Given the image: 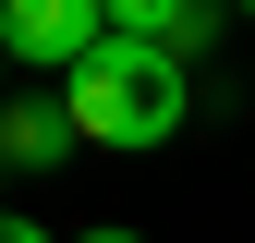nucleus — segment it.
Wrapping results in <instances>:
<instances>
[{"instance_id":"0eeeda50","label":"nucleus","mask_w":255,"mask_h":243,"mask_svg":"<svg viewBox=\"0 0 255 243\" xmlns=\"http://www.w3.org/2000/svg\"><path fill=\"white\" fill-rule=\"evenodd\" d=\"M0 98H12V49H0Z\"/></svg>"},{"instance_id":"1a4fd4ad","label":"nucleus","mask_w":255,"mask_h":243,"mask_svg":"<svg viewBox=\"0 0 255 243\" xmlns=\"http://www.w3.org/2000/svg\"><path fill=\"white\" fill-rule=\"evenodd\" d=\"M0 182H12V158H0Z\"/></svg>"},{"instance_id":"6e6552de","label":"nucleus","mask_w":255,"mask_h":243,"mask_svg":"<svg viewBox=\"0 0 255 243\" xmlns=\"http://www.w3.org/2000/svg\"><path fill=\"white\" fill-rule=\"evenodd\" d=\"M231 12H243V24H255V0H231Z\"/></svg>"},{"instance_id":"f03ea898","label":"nucleus","mask_w":255,"mask_h":243,"mask_svg":"<svg viewBox=\"0 0 255 243\" xmlns=\"http://www.w3.org/2000/svg\"><path fill=\"white\" fill-rule=\"evenodd\" d=\"M0 49H12L24 73H61V85H73L85 61L110 49V0H0Z\"/></svg>"},{"instance_id":"f257e3e1","label":"nucleus","mask_w":255,"mask_h":243,"mask_svg":"<svg viewBox=\"0 0 255 243\" xmlns=\"http://www.w3.org/2000/svg\"><path fill=\"white\" fill-rule=\"evenodd\" d=\"M61 98H73V134H85V146L134 158V146H170V134H182V110H195V61H170V49H146V37H110Z\"/></svg>"},{"instance_id":"39448f33","label":"nucleus","mask_w":255,"mask_h":243,"mask_svg":"<svg viewBox=\"0 0 255 243\" xmlns=\"http://www.w3.org/2000/svg\"><path fill=\"white\" fill-rule=\"evenodd\" d=\"M0 243H61L49 219H12V207H0Z\"/></svg>"},{"instance_id":"7ed1b4c3","label":"nucleus","mask_w":255,"mask_h":243,"mask_svg":"<svg viewBox=\"0 0 255 243\" xmlns=\"http://www.w3.org/2000/svg\"><path fill=\"white\" fill-rule=\"evenodd\" d=\"M73 98H61V85H12V98H0V158L12 170H61L73 158Z\"/></svg>"},{"instance_id":"423d86ee","label":"nucleus","mask_w":255,"mask_h":243,"mask_svg":"<svg viewBox=\"0 0 255 243\" xmlns=\"http://www.w3.org/2000/svg\"><path fill=\"white\" fill-rule=\"evenodd\" d=\"M73 243H146V231H73Z\"/></svg>"},{"instance_id":"20e7f679","label":"nucleus","mask_w":255,"mask_h":243,"mask_svg":"<svg viewBox=\"0 0 255 243\" xmlns=\"http://www.w3.org/2000/svg\"><path fill=\"white\" fill-rule=\"evenodd\" d=\"M219 24H231V0H110V37H146L170 61H207Z\"/></svg>"}]
</instances>
